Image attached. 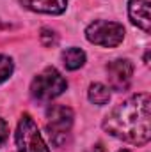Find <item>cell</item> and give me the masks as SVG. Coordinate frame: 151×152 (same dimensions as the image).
Returning <instances> with one entry per match:
<instances>
[{"mask_svg": "<svg viewBox=\"0 0 151 152\" xmlns=\"http://www.w3.org/2000/svg\"><path fill=\"white\" fill-rule=\"evenodd\" d=\"M150 94H135L119 103L103 118V129L117 140L132 145H146L151 136Z\"/></svg>", "mask_w": 151, "mask_h": 152, "instance_id": "cell-1", "label": "cell"}, {"mask_svg": "<svg viewBox=\"0 0 151 152\" xmlns=\"http://www.w3.org/2000/svg\"><path fill=\"white\" fill-rule=\"evenodd\" d=\"M66 88H68L66 78L61 75L55 67H46L30 83V94H32V97L41 101V103L55 99Z\"/></svg>", "mask_w": 151, "mask_h": 152, "instance_id": "cell-2", "label": "cell"}, {"mask_svg": "<svg viewBox=\"0 0 151 152\" xmlns=\"http://www.w3.org/2000/svg\"><path fill=\"white\" fill-rule=\"evenodd\" d=\"M85 37L89 42L103 48H115L124 39V27L117 21H107V20H96L87 25Z\"/></svg>", "mask_w": 151, "mask_h": 152, "instance_id": "cell-3", "label": "cell"}, {"mask_svg": "<svg viewBox=\"0 0 151 152\" xmlns=\"http://www.w3.org/2000/svg\"><path fill=\"white\" fill-rule=\"evenodd\" d=\"M48 122H46V131L55 147H62L68 140L70 129L73 126V110L68 106L53 104L48 108Z\"/></svg>", "mask_w": 151, "mask_h": 152, "instance_id": "cell-4", "label": "cell"}, {"mask_svg": "<svg viewBox=\"0 0 151 152\" xmlns=\"http://www.w3.org/2000/svg\"><path fill=\"white\" fill-rule=\"evenodd\" d=\"M16 147L18 152H50L46 142L43 140V134L39 133L38 124L29 113H25L18 122Z\"/></svg>", "mask_w": 151, "mask_h": 152, "instance_id": "cell-5", "label": "cell"}, {"mask_svg": "<svg viewBox=\"0 0 151 152\" xmlns=\"http://www.w3.org/2000/svg\"><path fill=\"white\" fill-rule=\"evenodd\" d=\"M107 78L114 90L123 92L130 87L133 76V64L128 58H115L107 64Z\"/></svg>", "mask_w": 151, "mask_h": 152, "instance_id": "cell-6", "label": "cell"}, {"mask_svg": "<svg viewBox=\"0 0 151 152\" xmlns=\"http://www.w3.org/2000/svg\"><path fill=\"white\" fill-rule=\"evenodd\" d=\"M128 16L133 25L142 28L144 32L151 30L150 18V2L148 0H130L128 2Z\"/></svg>", "mask_w": 151, "mask_h": 152, "instance_id": "cell-7", "label": "cell"}, {"mask_svg": "<svg viewBox=\"0 0 151 152\" xmlns=\"http://www.w3.org/2000/svg\"><path fill=\"white\" fill-rule=\"evenodd\" d=\"M20 4L29 11L43 14H62L68 7V0H20Z\"/></svg>", "mask_w": 151, "mask_h": 152, "instance_id": "cell-8", "label": "cell"}, {"mask_svg": "<svg viewBox=\"0 0 151 152\" xmlns=\"http://www.w3.org/2000/svg\"><path fill=\"white\" fill-rule=\"evenodd\" d=\"M62 64L68 71H76L85 64V53L80 48H68L62 51Z\"/></svg>", "mask_w": 151, "mask_h": 152, "instance_id": "cell-9", "label": "cell"}, {"mask_svg": "<svg viewBox=\"0 0 151 152\" xmlns=\"http://www.w3.org/2000/svg\"><path fill=\"white\" fill-rule=\"evenodd\" d=\"M87 97H89V101L93 104L103 106V104H107L110 101V90L103 83H91L89 92H87Z\"/></svg>", "mask_w": 151, "mask_h": 152, "instance_id": "cell-10", "label": "cell"}, {"mask_svg": "<svg viewBox=\"0 0 151 152\" xmlns=\"http://www.w3.org/2000/svg\"><path fill=\"white\" fill-rule=\"evenodd\" d=\"M13 71H14L13 58L7 57V55H0V83L5 81L9 76L13 75Z\"/></svg>", "mask_w": 151, "mask_h": 152, "instance_id": "cell-11", "label": "cell"}, {"mask_svg": "<svg viewBox=\"0 0 151 152\" xmlns=\"http://www.w3.org/2000/svg\"><path fill=\"white\" fill-rule=\"evenodd\" d=\"M39 39H41L43 46H46V48H52V46L57 44V34L53 30H50V28H41Z\"/></svg>", "mask_w": 151, "mask_h": 152, "instance_id": "cell-12", "label": "cell"}, {"mask_svg": "<svg viewBox=\"0 0 151 152\" xmlns=\"http://www.w3.org/2000/svg\"><path fill=\"white\" fill-rule=\"evenodd\" d=\"M7 136H9V127H7V122H5L4 118H0V145H4V143H5Z\"/></svg>", "mask_w": 151, "mask_h": 152, "instance_id": "cell-13", "label": "cell"}, {"mask_svg": "<svg viewBox=\"0 0 151 152\" xmlns=\"http://www.w3.org/2000/svg\"><path fill=\"white\" fill-rule=\"evenodd\" d=\"M87 152H107V151H105V147H103L101 143H96L94 147H91Z\"/></svg>", "mask_w": 151, "mask_h": 152, "instance_id": "cell-14", "label": "cell"}, {"mask_svg": "<svg viewBox=\"0 0 151 152\" xmlns=\"http://www.w3.org/2000/svg\"><path fill=\"white\" fill-rule=\"evenodd\" d=\"M117 152H130L128 149H123V151H117Z\"/></svg>", "mask_w": 151, "mask_h": 152, "instance_id": "cell-15", "label": "cell"}]
</instances>
